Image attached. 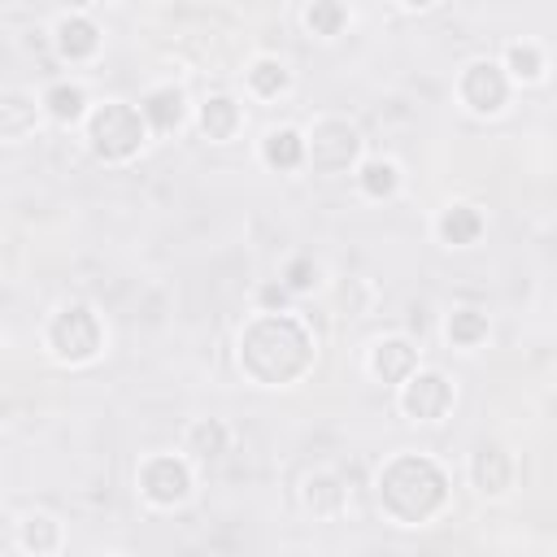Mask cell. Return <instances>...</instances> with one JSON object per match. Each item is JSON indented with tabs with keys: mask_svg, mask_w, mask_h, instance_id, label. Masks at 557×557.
Returning <instances> with one entry per match:
<instances>
[{
	"mask_svg": "<svg viewBox=\"0 0 557 557\" xmlns=\"http://www.w3.org/2000/svg\"><path fill=\"white\" fill-rule=\"evenodd\" d=\"M448 496L444 470L426 457H396L379 470V500L396 522H422L431 518Z\"/></svg>",
	"mask_w": 557,
	"mask_h": 557,
	"instance_id": "obj_1",
	"label": "cell"
},
{
	"mask_svg": "<svg viewBox=\"0 0 557 557\" xmlns=\"http://www.w3.org/2000/svg\"><path fill=\"white\" fill-rule=\"evenodd\" d=\"M144 131H148V126H144L139 109H131V104H122V100L100 104V109L91 113V122H87L91 152L104 157V161H126V157L144 144Z\"/></svg>",
	"mask_w": 557,
	"mask_h": 557,
	"instance_id": "obj_2",
	"label": "cell"
},
{
	"mask_svg": "<svg viewBox=\"0 0 557 557\" xmlns=\"http://www.w3.org/2000/svg\"><path fill=\"white\" fill-rule=\"evenodd\" d=\"M48 344L61 361H91L100 352V322L87 305H61L52 326H48Z\"/></svg>",
	"mask_w": 557,
	"mask_h": 557,
	"instance_id": "obj_3",
	"label": "cell"
},
{
	"mask_svg": "<svg viewBox=\"0 0 557 557\" xmlns=\"http://www.w3.org/2000/svg\"><path fill=\"white\" fill-rule=\"evenodd\" d=\"M509 78H505V70L496 65V61H470L466 70H461V78H457V96H461V104L470 109V113H479V117H496L500 109H505V100H509Z\"/></svg>",
	"mask_w": 557,
	"mask_h": 557,
	"instance_id": "obj_4",
	"label": "cell"
},
{
	"mask_svg": "<svg viewBox=\"0 0 557 557\" xmlns=\"http://www.w3.org/2000/svg\"><path fill=\"white\" fill-rule=\"evenodd\" d=\"M453 400H457V392H453V383L440 370H413L400 383V409L413 422H444V413L453 409Z\"/></svg>",
	"mask_w": 557,
	"mask_h": 557,
	"instance_id": "obj_5",
	"label": "cell"
},
{
	"mask_svg": "<svg viewBox=\"0 0 557 557\" xmlns=\"http://www.w3.org/2000/svg\"><path fill=\"white\" fill-rule=\"evenodd\" d=\"M305 157L318 170H344L357 157V131L344 117H322L305 139Z\"/></svg>",
	"mask_w": 557,
	"mask_h": 557,
	"instance_id": "obj_6",
	"label": "cell"
},
{
	"mask_svg": "<svg viewBox=\"0 0 557 557\" xmlns=\"http://www.w3.org/2000/svg\"><path fill=\"white\" fill-rule=\"evenodd\" d=\"M187 487H191V474H187V461L183 457H152L139 470V492L152 505H174V500L187 496Z\"/></svg>",
	"mask_w": 557,
	"mask_h": 557,
	"instance_id": "obj_7",
	"label": "cell"
},
{
	"mask_svg": "<svg viewBox=\"0 0 557 557\" xmlns=\"http://www.w3.org/2000/svg\"><path fill=\"white\" fill-rule=\"evenodd\" d=\"M413 370H418V352H413V344H409L405 335H387V339H379V344L370 348V374H374V379L400 387Z\"/></svg>",
	"mask_w": 557,
	"mask_h": 557,
	"instance_id": "obj_8",
	"label": "cell"
},
{
	"mask_svg": "<svg viewBox=\"0 0 557 557\" xmlns=\"http://www.w3.org/2000/svg\"><path fill=\"white\" fill-rule=\"evenodd\" d=\"M470 483H474L483 496H505L509 483H513V461H509V453H505L500 444L474 448V457H470Z\"/></svg>",
	"mask_w": 557,
	"mask_h": 557,
	"instance_id": "obj_9",
	"label": "cell"
},
{
	"mask_svg": "<svg viewBox=\"0 0 557 557\" xmlns=\"http://www.w3.org/2000/svg\"><path fill=\"white\" fill-rule=\"evenodd\" d=\"M496 65L505 70L509 83H540L548 70V57L535 39H513V44H505V57Z\"/></svg>",
	"mask_w": 557,
	"mask_h": 557,
	"instance_id": "obj_10",
	"label": "cell"
},
{
	"mask_svg": "<svg viewBox=\"0 0 557 557\" xmlns=\"http://www.w3.org/2000/svg\"><path fill=\"white\" fill-rule=\"evenodd\" d=\"M261 161L270 170H296L305 161V135L296 126H274L261 139Z\"/></svg>",
	"mask_w": 557,
	"mask_h": 557,
	"instance_id": "obj_11",
	"label": "cell"
},
{
	"mask_svg": "<svg viewBox=\"0 0 557 557\" xmlns=\"http://www.w3.org/2000/svg\"><path fill=\"white\" fill-rule=\"evenodd\" d=\"M440 239L448 244V248H470L479 235H483V213L474 209V205H448L444 213H440Z\"/></svg>",
	"mask_w": 557,
	"mask_h": 557,
	"instance_id": "obj_12",
	"label": "cell"
},
{
	"mask_svg": "<svg viewBox=\"0 0 557 557\" xmlns=\"http://www.w3.org/2000/svg\"><path fill=\"white\" fill-rule=\"evenodd\" d=\"M57 48H61L65 61H83V57H91L100 48V35L83 13H65L57 22Z\"/></svg>",
	"mask_w": 557,
	"mask_h": 557,
	"instance_id": "obj_13",
	"label": "cell"
},
{
	"mask_svg": "<svg viewBox=\"0 0 557 557\" xmlns=\"http://www.w3.org/2000/svg\"><path fill=\"white\" fill-rule=\"evenodd\" d=\"M139 117H144V126H152V131H174V126L183 122V91H178V87H157V91H148L144 104H139Z\"/></svg>",
	"mask_w": 557,
	"mask_h": 557,
	"instance_id": "obj_14",
	"label": "cell"
},
{
	"mask_svg": "<svg viewBox=\"0 0 557 557\" xmlns=\"http://www.w3.org/2000/svg\"><path fill=\"white\" fill-rule=\"evenodd\" d=\"M239 122H244V113H239V104H235L231 96H209V100L200 104V131H205L209 139H218V144H226V139L239 131Z\"/></svg>",
	"mask_w": 557,
	"mask_h": 557,
	"instance_id": "obj_15",
	"label": "cell"
},
{
	"mask_svg": "<svg viewBox=\"0 0 557 557\" xmlns=\"http://www.w3.org/2000/svg\"><path fill=\"white\" fill-rule=\"evenodd\" d=\"M39 117V104L26 96V91H4L0 96V135H26Z\"/></svg>",
	"mask_w": 557,
	"mask_h": 557,
	"instance_id": "obj_16",
	"label": "cell"
},
{
	"mask_svg": "<svg viewBox=\"0 0 557 557\" xmlns=\"http://www.w3.org/2000/svg\"><path fill=\"white\" fill-rule=\"evenodd\" d=\"M57 544H61V522H57L52 513H26V518H22V548H26V553L44 557V553H52Z\"/></svg>",
	"mask_w": 557,
	"mask_h": 557,
	"instance_id": "obj_17",
	"label": "cell"
},
{
	"mask_svg": "<svg viewBox=\"0 0 557 557\" xmlns=\"http://www.w3.org/2000/svg\"><path fill=\"white\" fill-rule=\"evenodd\" d=\"M357 183H361L366 196L383 200V196H392V191L400 187V165L387 161V157H374V161H366V165L357 170Z\"/></svg>",
	"mask_w": 557,
	"mask_h": 557,
	"instance_id": "obj_18",
	"label": "cell"
},
{
	"mask_svg": "<svg viewBox=\"0 0 557 557\" xmlns=\"http://www.w3.org/2000/svg\"><path fill=\"white\" fill-rule=\"evenodd\" d=\"M448 344H457V348H474V344H483L487 339V313L483 309H453V318H448Z\"/></svg>",
	"mask_w": 557,
	"mask_h": 557,
	"instance_id": "obj_19",
	"label": "cell"
},
{
	"mask_svg": "<svg viewBox=\"0 0 557 557\" xmlns=\"http://www.w3.org/2000/svg\"><path fill=\"white\" fill-rule=\"evenodd\" d=\"M44 109H48V117H57V122H78V117L87 113V96H83L78 83H57V87L44 96Z\"/></svg>",
	"mask_w": 557,
	"mask_h": 557,
	"instance_id": "obj_20",
	"label": "cell"
},
{
	"mask_svg": "<svg viewBox=\"0 0 557 557\" xmlns=\"http://www.w3.org/2000/svg\"><path fill=\"white\" fill-rule=\"evenodd\" d=\"M248 83H252V91L257 96H278V91H287V65L283 61H274V57H261V61H252V70H248Z\"/></svg>",
	"mask_w": 557,
	"mask_h": 557,
	"instance_id": "obj_21",
	"label": "cell"
},
{
	"mask_svg": "<svg viewBox=\"0 0 557 557\" xmlns=\"http://www.w3.org/2000/svg\"><path fill=\"white\" fill-rule=\"evenodd\" d=\"M222 444H226V426L222 422H196L187 431V453H196V457H218Z\"/></svg>",
	"mask_w": 557,
	"mask_h": 557,
	"instance_id": "obj_22",
	"label": "cell"
},
{
	"mask_svg": "<svg viewBox=\"0 0 557 557\" xmlns=\"http://www.w3.org/2000/svg\"><path fill=\"white\" fill-rule=\"evenodd\" d=\"M339 22H344V9L339 4H309L305 9V26L313 35H339Z\"/></svg>",
	"mask_w": 557,
	"mask_h": 557,
	"instance_id": "obj_23",
	"label": "cell"
},
{
	"mask_svg": "<svg viewBox=\"0 0 557 557\" xmlns=\"http://www.w3.org/2000/svg\"><path fill=\"white\" fill-rule=\"evenodd\" d=\"M313 274H318V270H313L309 261H292V265H287V287H292V292H305V287H313Z\"/></svg>",
	"mask_w": 557,
	"mask_h": 557,
	"instance_id": "obj_24",
	"label": "cell"
}]
</instances>
